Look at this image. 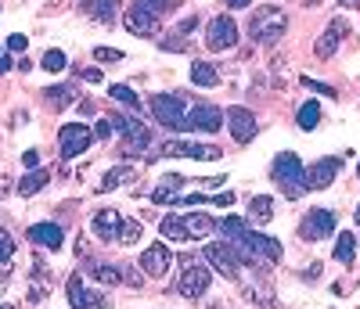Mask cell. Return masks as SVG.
<instances>
[{
  "label": "cell",
  "mask_w": 360,
  "mask_h": 309,
  "mask_svg": "<svg viewBox=\"0 0 360 309\" xmlns=\"http://www.w3.org/2000/svg\"><path fill=\"white\" fill-rule=\"evenodd\" d=\"M299 234L306 241H317V237H328V234H335V213L332 209H310L303 226H299Z\"/></svg>",
  "instance_id": "30bf717a"
},
{
  "label": "cell",
  "mask_w": 360,
  "mask_h": 309,
  "mask_svg": "<svg viewBox=\"0 0 360 309\" xmlns=\"http://www.w3.org/2000/svg\"><path fill=\"white\" fill-rule=\"evenodd\" d=\"M248 216H253L256 223H267L274 216V198H267V194H260V198L248 202Z\"/></svg>",
  "instance_id": "83f0119b"
},
{
  "label": "cell",
  "mask_w": 360,
  "mask_h": 309,
  "mask_svg": "<svg viewBox=\"0 0 360 309\" xmlns=\"http://www.w3.org/2000/svg\"><path fill=\"white\" fill-rule=\"evenodd\" d=\"M213 281V266L206 263L202 255H180V277H177V291L184 299H202L209 291Z\"/></svg>",
  "instance_id": "7a4b0ae2"
},
{
  "label": "cell",
  "mask_w": 360,
  "mask_h": 309,
  "mask_svg": "<svg viewBox=\"0 0 360 309\" xmlns=\"http://www.w3.org/2000/svg\"><path fill=\"white\" fill-rule=\"evenodd\" d=\"M159 47H162V51H184L187 43H184V40H162Z\"/></svg>",
  "instance_id": "7bdbcfd3"
},
{
  "label": "cell",
  "mask_w": 360,
  "mask_h": 309,
  "mask_svg": "<svg viewBox=\"0 0 360 309\" xmlns=\"http://www.w3.org/2000/svg\"><path fill=\"white\" fill-rule=\"evenodd\" d=\"M216 231H220L227 241H234V237H242V234L248 231V226H245V220H238V216H227V220L216 223Z\"/></svg>",
  "instance_id": "d6a6232c"
},
{
  "label": "cell",
  "mask_w": 360,
  "mask_h": 309,
  "mask_svg": "<svg viewBox=\"0 0 360 309\" xmlns=\"http://www.w3.org/2000/svg\"><path fill=\"white\" fill-rule=\"evenodd\" d=\"M22 162H25V169H36V166H40V151H36V148L22 151Z\"/></svg>",
  "instance_id": "60d3db41"
},
{
  "label": "cell",
  "mask_w": 360,
  "mask_h": 309,
  "mask_svg": "<svg viewBox=\"0 0 360 309\" xmlns=\"http://www.w3.org/2000/svg\"><path fill=\"white\" fill-rule=\"evenodd\" d=\"M151 116H155V122L166 126V129H184V119H187L184 97L180 94H155L151 97Z\"/></svg>",
  "instance_id": "5b68a950"
},
{
  "label": "cell",
  "mask_w": 360,
  "mask_h": 309,
  "mask_svg": "<svg viewBox=\"0 0 360 309\" xmlns=\"http://www.w3.org/2000/svg\"><path fill=\"white\" fill-rule=\"evenodd\" d=\"M191 83H195V87H216V83H220V72H216V65L195 61V65H191Z\"/></svg>",
  "instance_id": "7402d4cb"
},
{
  "label": "cell",
  "mask_w": 360,
  "mask_h": 309,
  "mask_svg": "<svg viewBox=\"0 0 360 309\" xmlns=\"http://www.w3.org/2000/svg\"><path fill=\"white\" fill-rule=\"evenodd\" d=\"M342 162H346V158H321L317 166H310V169H306V187H310V191L332 187L335 176H339V169H342Z\"/></svg>",
  "instance_id": "5bb4252c"
},
{
  "label": "cell",
  "mask_w": 360,
  "mask_h": 309,
  "mask_svg": "<svg viewBox=\"0 0 360 309\" xmlns=\"http://www.w3.org/2000/svg\"><path fill=\"white\" fill-rule=\"evenodd\" d=\"M90 11H94V19H98V22H116L119 0H98V4H94Z\"/></svg>",
  "instance_id": "e575fe53"
},
{
  "label": "cell",
  "mask_w": 360,
  "mask_h": 309,
  "mask_svg": "<svg viewBox=\"0 0 360 309\" xmlns=\"http://www.w3.org/2000/svg\"><path fill=\"white\" fill-rule=\"evenodd\" d=\"M65 65H69V58L61 51H54V47H51V51H43V58H40V69L43 72H61Z\"/></svg>",
  "instance_id": "836d02e7"
},
{
  "label": "cell",
  "mask_w": 360,
  "mask_h": 309,
  "mask_svg": "<svg viewBox=\"0 0 360 309\" xmlns=\"http://www.w3.org/2000/svg\"><path fill=\"white\" fill-rule=\"evenodd\" d=\"M90 140H94V129L83 126V122H69V126L58 129V151H61V158L83 155L90 148Z\"/></svg>",
  "instance_id": "8992f818"
},
{
  "label": "cell",
  "mask_w": 360,
  "mask_h": 309,
  "mask_svg": "<svg viewBox=\"0 0 360 309\" xmlns=\"http://www.w3.org/2000/svg\"><path fill=\"white\" fill-rule=\"evenodd\" d=\"M162 155H173V158H198V162H216L220 158V148L216 144H191V140H169Z\"/></svg>",
  "instance_id": "4fadbf2b"
},
{
  "label": "cell",
  "mask_w": 360,
  "mask_h": 309,
  "mask_svg": "<svg viewBox=\"0 0 360 309\" xmlns=\"http://www.w3.org/2000/svg\"><path fill=\"white\" fill-rule=\"evenodd\" d=\"M83 79L87 83H101V69H83Z\"/></svg>",
  "instance_id": "f6af8a7d"
},
{
  "label": "cell",
  "mask_w": 360,
  "mask_h": 309,
  "mask_svg": "<svg viewBox=\"0 0 360 309\" xmlns=\"http://www.w3.org/2000/svg\"><path fill=\"white\" fill-rule=\"evenodd\" d=\"M353 220H357V223H360V205H357V213H353Z\"/></svg>",
  "instance_id": "f907efd6"
},
{
  "label": "cell",
  "mask_w": 360,
  "mask_h": 309,
  "mask_svg": "<svg viewBox=\"0 0 360 309\" xmlns=\"http://www.w3.org/2000/svg\"><path fill=\"white\" fill-rule=\"evenodd\" d=\"M202 259H206V263L216 270V273H224V277H238V270H242V263L238 259H234V252L227 248V245H220V241H216V245H206L202 248Z\"/></svg>",
  "instance_id": "7c38bea8"
},
{
  "label": "cell",
  "mask_w": 360,
  "mask_h": 309,
  "mask_svg": "<svg viewBox=\"0 0 360 309\" xmlns=\"http://www.w3.org/2000/svg\"><path fill=\"white\" fill-rule=\"evenodd\" d=\"M0 309H14V306H0Z\"/></svg>",
  "instance_id": "f5cc1de1"
},
{
  "label": "cell",
  "mask_w": 360,
  "mask_h": 309,
  "mask_svg": "<svg viewBox=\"0 0 360 309\" xmlns=\"http://www.w3.org/2000/svg\"><path fill=\"white\" fill-rule=\"evenodd\" d=\"M140 237H145V226H140L137 220H123V226H119V245H137Z\"/></svg>",
  "instance_id": "f546056e"
},
{
  "label": "cell",
  "mask_w": 360,
  "mask_h": 309,
  "mask_svg": "<svg viewBox=\"0 0 360 309\" xmlns=\"http://www.w3.org/2000/svg\"><path fill=\"white\" fill-rule=\"evenodd\" d=\"M14 255V241L8 231H0V263H8V259Z\"/></svg>",
  "instance_id": "d590c367"
},
{
  "label": "cell",
  "mask_w": 360,
  "mask_h": 309,
  "mask_svg": "<svg viewBox=\"0 0 360 309\" xmlns=\"http://www.w3.org/2000/svg\"><path fill=\"white\" fill-rule=\"evenodd\" d=\"M342 8H360V0H339Z\"/></svg>",
  "instance_id": "c3c4849f"
},
{
  "label": "cell",
  "mask_w": 360,
  "mask_h": 309,
  "mask_svg": "<svg viewBox=\"0 0 360 309\" xmlns=\"http://www.w3.org/2000/svg\"><path fill=\"white\" fill-rule=\"evenodd\" d=\"M25 47H29V40L22 36V32H11L8 36V51H25Z\"/></svg>",
  "instance_id": "ab89813d"
},
{
  "label": "cell",
  "mask_w": 360,
  "mask_h": 309,
  "mask_svg": "<svg viewBox=\"0 0 360 309\" xmlns=\"http://www.w3.org/2000/svg\"><path fill=\"white\" fill-rule=\"evenodd\" d=\"M224 122L231 129V137L238 140V144H248L256 134H260V126H256V116L248 108H227L224 111Z\"/></svg>",
  "instance_id": "ba28073f"
},
{
  "label": "cell",
  "mask_w": 360,
  "mask_h": 309,
  "mask_svg": "<svg viewBox=\"0 0 360 309\" xmlns=\"http://www.w3.org/2000/svg\"><path fill=\"white\" fill-rule=\"evenodd\" d=\"M159 4H162V8H169V4H173V0H159Z\"/></svg>",
  "instance_id": "816d5d0a"
},
{
  "label": "cell",
  "mask_w": 360,
  "mask_h": 309,
  "mask_svg": "<svg viewBox=\"0 0 360 309\" xmlns=\"http://www.w3.org/2000/svg\"><path fill=\"white\" fill-rule=\"evenodd\" d=\"M353 255H357V237L353 234H339V241H335V263L350 266Z\"/></svg>",
  "instance_id": "4316f807"
},
{
  "label": "cell",
  "mask_w": 360,
  "mask_h": 309,
  "mask_svg": "<svg viewBox=\"0 0 360 309\" xmlns=\"http://www.w3.org/2000/svg\"><path fill=\"white\" fill-rule=\"evenodd\" d=\"M357 176H360V166H357Z\"/></svg>",
  "instance_id": "db71d44e"
},
{
  "label": "cell",
  "mask_w": 360,
  "mask_h": 309,
  "mask_svg": "<svg viewBox=\"0 0 360 309\" xmlns=\"http://www.w3.org/2000/svg\"><path fill=\"white\" fill-rule=\"evenodd\" d=\"M29 241L33 245H40V248H61V241H65V231H61L58 223H33L29 226Z\"/></svg>",
  "instance_id": "ac0fdd59"
},
{
  "label": "cell",
  "mask_w": 360,
  "mask_h": 309,
  "mask_svg": "<svg viewBox=\"0 0 360 309\" xmlns=\"http://www.w3.org/2000/svg\"><path fill=\"white\" fill-rule=\"evenodd\" d=\"M213 205H234V194H227V191L213 194Z\"/></svg>",
  "instance_id": "ee69618b"
},
{
  "label": "cell",
  "mask_w": 360,
  "mask_h": 309,
  "mask_svg": "<svg viewBox=\"0 0 360 309\" xmlns=\"http://www.w3.org/2000/svg\"><path fill=\"white\" fill-rule=\"evenodd\" d=\"M43 97H47L54 108H69V105L76 101V90H72V87H51V90H43Z\"/></svg>",
  "instance_id": "4dcf8cb0"
},
{
  "label": "cell",
  "mask_w": 360,
  "mask_h": 309,
  "mask_svg": "<svg viewBox=\"0 0 360 309\" xmlns=\"http://www.w3.org/2000/svg\"><path fill=\"white\" fill-rule=\"evenodd\" d=\"M317 122H321V105L317 101H306L299 108V129H317Z\"/></svg>",
  "instance_id": "1f68e13d"
},
{
  "label": "cell",
  "mask_w": 360,
  "mask_h": 309,
  "mask_svg": "<svg viewBox=\"0 0 360 309\" xmlns=\"http://www.w3.org/2000/svg\"><path fill=\"white\" fill-rule=\"evenodd\" d=\"M159 231H162L166 241H191V234H187L184 220H177V216H166V220L159 223Z\"/></svg>",
  "instance_id": "484cf974"
},
{
  "label": "cell",
  "mask_w": 360,
  "mask_h": 309,
  "mask_svg": "<svg viewBox=\"0 0 360 309\" xmlns=\"http://www.w3.org/2000/svg\"><path fill=\"white\" fill-rule=\"evenodd\" d=\"M108 97H112L116 105H123V108H130V111H140V97L127 87V83H112L108 87Z\"/></svg>",
  "instance_id": "603a6c76"
},
{
  "label": "cell",
  "mask_w": 360,
  "mask_h": 309,
  "mask_svg": "<svg viewBox=\"0 0 360 309\" xmlns=\"http://www.w3.org/2000/svg\"><path fill=\"white\" fill-rule=\"evenodd\" d=\"M90 277L101 281V284H119L123 281V266H112V263H90Z\"/></svg>",
  "instance_id": "cb8c5ba5"
},
{
  "label": "cell",
  "mask_w": 360,
  "mask_h": 309,
  "mask_svg": "<svg viewBox=\"0 0 360 309\" xmlns=\"http://www.w3.org/2000/svg\"><path fill=\"white\" fill-rule=\"evenodd\" d=\"M119 226H123V216L116 213V209H98L94 213V220H90V231L98 234L101 241H119Z\"/></svg>",
  "instance_id": "2e32d148"
},
{
  "label": "cell",
  "mask_w": 360,
  "mask_h": 309,
  "mask_svg": "<svg viewBox=\"0 0 360 309\" xmlns=\"http://www.w3.org/2000/svg\"><path fill=\"white\" fill-rule=\"evenodd\" d=\"M303 87L317 90V94H324V97H335V87H328V83H317V79H303Z\"/></svg>",
  "instance_id": "f35d334b"
},
{
  "label": "cell",
  "mask_w": 360,
  "mask_h": 309,
  "mask_svg": "<svg viewBox=\"0 0 360 309\" xmlns=\"http://www.w3.org/2000/svg\"><path fill=\"white\" fill-rule=\"evenodd\" d=\"M342 36H350V22H346V19H335L332 25L321 32V40H317V58H332V54L339 51Z\"/></svg>",
  "instance_id": "e0dca14e"
},
{
  "label": "cell",
  "mask_w": 360,
  "mask_h": 309,
  "mask_svg": "<svg viewBox=\"0 0 360 309\" xmlns=\"http://www.w3.org/2000/svg\"><path fill=\"white\" fill-rule=\"evenodd\" d=\"M123 281H127V284H134V288H137V284L145 281V277H140V273H137L134 266H123Z\"/></svg>",
  "instance_id": "b9f144b4"
},
{
  "label": "cell",
  "mask_w": 360,
  "mask_h": 309,
  "mask_svg": "<svg viewBox=\"0 0 360 309\" xmlns=\"http://www.w3.org/2000/svg\"><path fill=\"white\" fill-rule=\"evenodd\" d=\"M224 126V111L213 108V105H198L187 111L184 119V129H195V134H216V129Z\"/></svg>",
  "instance_id": "9c48e42d"
},
{
  "label": "cell",
  "mask_w": 360,
  "mask_h": 309,
  "mask_svg": "<svg viewBox=\"0 0 360 309\" xmlns=\"http://www.w3.org/2000/svg\"><path fill=\"white\" fill-rule=\"evenodd\" d=\"M169 266H173V255H169V248L162 245V241L148 245L145 255H140V270H145L148 277H162V273H169Z\"/></svg>",
  "instance_id": "9a60e30c"
},
{
  "label": "cell",
  "mask_w": 360,
  "mask_h": 309,
  "mask_svg": "<svg viewBox=\"0 0 360 309\" xmlns=\"http://www.w3.org/2000/svg\"><path fill=\"white\" fill-rule=\"evenodd\" d=\"M0 72H11V58L8 54H0Z\"/></svg>",
  "instance_id": "bcb514c9"
},
{
  "label": "cell",
  "mask_w": 360,
  "mask_h": 309,
  "mask_svg": "<svg viewBox=\"0 0 360 309\" xmlns=\"http://www.w3.org/2000/svg\"><path fill=\"white\" fill-rule=\"evenodd\" d=\"M238 43V25H234L231 14H216L206 29V47L209 51H231Z\"/></svg>",
  "instance_id": "52a82bcc"
},
{
  "label": "cell",
  "mask_w": 360,
  "mask_h": 309,
  "mask_svg": "<svg viewBox=\"0 0 360 309\" xmlns=\"http://www.w3.org/2000/svg\"><path fill=\"white\" fill-rule=\"evenodd\" d=\"M130 176H134V169H130V166H119V169H112V173H105V180L98 184V191H101V194H108V191H116L119 184H127Z\"/></svg>",
  "instance_id": "f1b7e54d"
},
{
  "label": "cell",
  "mask_w": 360,
  "mask_h": 309,
  "mask_svg": "<svg viewBox=\"0 0 360 309\" xmlns=\"http://www.w3.org/2000/svg\"><path fill=\"white\" fill-rule=\"evenodd\" d=\"M94 137H98V140L112 137V119H98V122H94Z\"/></svg>",
  "instance_id": "74e56055"
},
{
  "label": "cell",
  "mask_w": 360,
  "mask_h": 309,
  "mask_svg": "<svg viewBox=\"0 0 360 309\" xmlns=\"http://www.w3.org/2000/svg\"><path fill=\"white\" fill-rule=\"evenodd\" d=\"M184 226H187V234H191V237H209L213 231H216V220L213 216H206V213H191V216H187L184 220Z\"/></svg>",
  "instance_id": "44dd1931"
},
{
  "label": "cell",
  "mask_w": 360,
  "mask_h": 309,
  "mask_svg": "<svg viewBox=\"0 0 360 309\" xmlns=\"http://www.w3.org/2000/svg\"><path fill=\"white\" fill-rule=\"evenodd\" d=\"M271 176H274L277 191L285 194L288 202L303 198V194L310 191V187H306V169H303V162L295 158L292 151H285V155H277V158H274V166H271Z\"/></svg>",
  "instance_id": "6da1fadb"
},
{
  "label": "cell",
  "mask_w": 360,
  "mask_h": 309,
  "mask_svg": "<svg viewBox=\"0 0 360 309\" xmlns=\"http://www.w3.org/2000/svg\"><path fill=\"white\" fill-rule=\"evenodd\" d=\"M253 0H227V8H248Z\"/></svg>",
  "instance_id": "7dc6e473"
},
{
  "label": "cell",
  "mask_w": 360,
  "mask_h": 309,
  "mask_svg": "<svg viewBox=\"0 0 360 309\" xmlns=\"http://www.w3.org/2000/svg\"><path fill=\"white\" fill-rule=\"evenodd\" d=\"M166 8L159 4V0H134L130 11L123 14V22H127V29L134 32V36H151V32H159V14Z\"/></svg>",
  "instance_id": "3957f363"
},
{
  "label": "cell",
  "mask_w": 360,
  "mask_h": 309,
  "mask_svg": "<svg viewBox=\"0 0 360 309\" xmlns=\"http://www.w3.org/2000/svg\"><path fill=\"white\" fill-rule=\"evenodd\" d=\"M180 184H187L184 176H177V173H173V176H166V180H162L159 187H155V194H151V198H155V202H177V191H180Z\"/></svg>",
  "instance_id": "d4e9b609"
},
{
  "label": "cell",
  "mask_w": 360,
  "mask_h": 309,
  "mask_svg": "<svg viewBox=\"0 0 360 309\" xmlns=\"http://www.w3.org/2000/svg\"><path fill=\"white\" fill-rule=\"evenodd\" d=\"M285 29H288V14L281 8H260L253 14V22H248V32H253V40H260V43L281 40V36H285Z\"/></svg>",
  "instance_id": "277c9868"
},
{
  "label": "cell",
  "mask_w": 360,
  "mask_h": 309,
  "mask_svg": "<svg viewBox=\"0 0 360 309\" xmlns=\"http://www.w3.org/2000/svg\"><path fill=\"white\" fill-rule=\"evenodd\" d=\"M4 194H8V187H4V180H0V198H4Z\"/></svg>",
  "instance_id": "681fc988"
},
{
  "label": "cell",
  "mask_w": 360,
  "mask_h": 309,
  "mask_svg": "<svg viewBox=\"0 0 360 309\" xmlns=\"http://www.w3.org/2000/svg\"><path fill=\"white\" fill-rule=\"evenodd\" d=\"M245 245L253 248V255H256V263L260 259H267V263H277L281 259V245L274 237H267V234H256V231H245Z\"/></svg>",
  "instance_id": "d6986e66"
},
{
  "label": "cell",
  "mask_w": 360,
  "mask_h": 309,
  "mask_svg": "<svg viewBox=\"0 0 360 309\" xmlns=\"http://www.w3.org/2000/svg\"><path fill=\"white\" fill-rule=\"evenodd\" d=\"M94 58H98V61H123V51H119V47H98Z\"/></svg>",
  "instance_id": "8d00e7d4"
},
{
  "label": "cell",
  "mask_w": 360,
  "mask_h": 309,
  "mask_svg": "<svg viewBox=\"0 0 360 309\" xmlns=\"http://www.w3.org/2000/svg\"><path fill=\"white\" fill-rule=\"evenodd\" d=\"M47 180H51V173H47V169H25V176L19 180V194H22V198H33V194H40L47 187Z\"/></svg>",
  "instance_id": "ffe728a7"
},
{
  "label": "cell",
  "mask_w": 360,
  "mask_h": 309,
  "mask_svg": "<svg viewBox=\"0 0 360 309\" xmlns=\"http://www.w3.org/2000/svg\"><path fill=\"white\" fill-rule=\"evenodd\" d=\"M65 295L72 302V309H105V295H98V291H90L83 284V273H72L69 277V288H65Z\"/></svg>",
  "instance_id": "8fae6325"
}]
</instances>
